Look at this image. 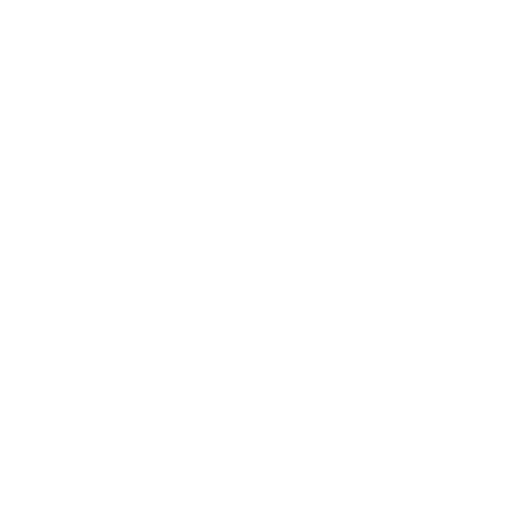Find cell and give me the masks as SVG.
Here are the masks:
<instances>
[]
</instances>
